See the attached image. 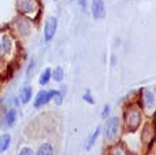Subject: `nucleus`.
<instances>
[{"mask_svg": "<svg viewBox=\"0 0 156 155\" xmlns=\"http://www.w3.org/2000/svg\"><path fill=\"white\" fill-rule=\"evenodd\" d=\"M144 111L137 103V99L127 102L123 107V117H122V131L125 133H134L141 128L144 122Z\"/></svg>", "mask_w": 156, "mask_h": 155, "instance_id": "f257e3e1", "label": "nucleus"}, {"mask_svg": "<svg viewBox=\"0 0 156 155\" xmlns=\"http://www.w3.org/2000/svg\"><path fill=\"white\" fill-rule=\"evenodd\" d=\"M16 37L8 30H0V60L8 63L16 54Z\"/></svg>", "mask_w": 156, "mask_h": 155, "instance_id": "f03ea898", "label": "nucleus"}, {"mask_svg": "<svg viewBox=\"0 0 156 155\" xmlns=\"http://www.w3.org/2000/svg\"><path fill=\"white\" fill-rule=\"evenodd\" d=\"M16 11L19 15L34 22L41 14V3L40 0H16Z\"/></svg>", "mask_w": 156, "mask_h": 155, "instance_id": "7ed1b4c3", "label": "nucleus"}, {"mask_svg": "<svg viewBox=\"0 0 156 155\" xmlns=\"http://www.w3.org/2000/svg\"><path fill=\"white\" fill-rule=\"evenodd\" d=\"M137 103L140 104V107L143 109L144 114L151 117L155 113V107H156V96L155 92L149 88H141L138 91V98H137Z\"/></svg>", "mask_w": 156, "mask_h": 155, "instance_id": "20e7f679", "label": "nucleus"}, {"mask_svg": "<svg viewBox=\"0 0 156 155\" xmlns=\"http://www.w3.org/2000/svg\"><path fill=\"white\" fill-rule=\"evenodd\" d=\"M122 133V122L119 117H111L107 118L104 125V137L105 142H108V144H115L118 143V139L121 137Z\"/></svg>", "mask_w": 156, "mask_h": 155, "instance_id": "39448f33", "label": "nucleus"}, {"mask_svg": "<svg viewBox=\"0 0 156 155\" xmlns=\"http://www.w3.org/2000/svg\"><path fill=\"white\" fill-rule=\"evenodd\" d=\"M32 25L33 21L29 18H25L22 15H18L15 19L12 21V23L8 26L10 32L12 33L14 36H21V37H26L32 33Z\"/></svg>", "mask_w": 156, "mask_h": 155, "instance_id": "423d86ee", "label": "nucleus"}, {"mask_svg": "<svg viewBox=\"0 0 156 155\" xmlns=\"http://www.w3.org/2000/svg\"><path fill=\"white\" fill-rule=\"evenodd\" d=\"M140 140H141V143H143V144H145V146L154 144V140H155V126H154V122L147 121V122L143 125V128H141Z\"/></svg>", "mask_w": 156, "mask_h": 155, "instance_id": "0eeeda50", "label": "nucleus"}, {"mask_svg": "<svg viewBox=\"0 0 156 155\" xmlns=\"http://www.w3.org/2000/svg\"><path fill=\"white\" fill-rule=\"evenodd\" d=\"M56 30H58V18L56 16H48L45 19V23H44V40L48 43V41L54 40L55 34H56Z\"/></svg>", "mask_w": 156, "mask_h": 155, "instance_id": "6e6552de", "label": "nucleus"}, {"mask_svg": "<svg viewBox=\"0 0 156 155\" xmlns=\"http://www.w3.org/2000/svg\"><path fill=\"white\" fill-rule=\"evenodd\" d=\"M52 96H54V89H51V91L40 89L37 92V95H36L34 100H33L34 109H43L44 106H47L52 100Z\"/></svg>", "mask_w": 156, "mask_h": 155, "instance_id": "1a4fd4ad", "label": "nucleus"}, {"mask_svg": "<svg viewBox=\"0 0 156 155\" xmlns=\"http://www.w3.org/2000/svg\"><path fill=\"white\" fill-rule=\"evenodd\" d=\"M90 11H92V16L96 21H100L105 16V5L103 0H92L90 3Z\"/></svg>", "mask_w": 156, "mask_h": 155, "instance_id": "9d476101", "label": "nucleus"}, {"mask_svg": "<svg viewBox=\"0 0 156 155\" xmlns=\"http://www.w3.org/2000/svg\"><path fill=\"white\" fill-rule=\"evenodd\" d=\"M16 118H18V113H16V110L12 109V107L8 109L7 111L4 113V115H3V126H4L5 129L12 128L16 122Z\"/></svg>", "mask_w": 156, "mask_h": 155, "instance_id": "9b49d317", "label": "nucleus"}, {"mask_svg": "<svg viewBox=\"0 0 156 155\" xmlns=\"http://www.w3.org/2000/svg\"><path fill=\"white\" fill-rule=\"evenodd\" d=\"M32 95H33V88L32 87H23L19 91V99H21L22 104H27L32 100Z\"/></svg>", "mask_w": 156, "mask_h": 155, "instance_id": "f8f14e48", "label": "nucleus"}, {"mask_svg": "<svg viewBox=\"0 0 156 155\" xmlns=\"http://www.w3.org/2000/svg\"><path fill=\"white\" fill-rule=\"evenodd\" d=\"M36 155H55V148L51 143L45 142L38 146V150L36 153Z\"/></svg>", "mask_w": 156, "mask_h": 155, "instance_id": "ddd939ff", "label": "nucleus"}, {"mask_svg": "<svg viewBox=\"0 0 156 155\" xmlns=\"http://www.w3.org/2000/svg\"><path fill=\"white\" fill-rule=\"evenodd\" d=\"M63 78H65V70L60 66H56L51 70V80H54L55 82H62Z\"/></svg>", "mask_w": 156, "mask_h": 155, "instance_id": "4468645a", "label": "nucleus"}, {"mask_svg": "<svg viewBox=\"0 0 156 155\" xmlns=\"http://www.w3.org/2000/svg\"><path fill=\"white\" fill-rule=\"evenodd\" d=\"M11 144V135L10 133H3L0 136V154H3L4 151L8 150Z\"/></svg>", "mask_w": 156, "mask_h": 155, "instance_id": "2eb2a0df", "label": "nucleus"}, {"mask_svg": "<svg viewBox=\"0 0 156 155\" xmlns=\"http://www.w3.org/2000/svg\"><path fill=\"white\" fill-rule=\"evenodd\" d=\"M49 81H51V69L47 67L41 71L40 77H38V84H40L41 87H45V85L49 84Z\"/></svg>", "mask_w": 156, "mask_h": 155, "instance_id": "dca6fc26", "label": "nucleus"}, {"mask_svg": "<svg viewBox=\"0 0 156 155\" xmlns=\"http://www.w3.org/2000/svg\"><path fill=\"white\" fill-rule=\"evenodd\" d=\"M100 132H101V126H97V128L94 129V132L92 133V136L89 137V140L86 142V146H85L86 150H90V148L96 144L97 139H99V136H100Z\"/></svg>", "mask_w": 156, "mask_h": 155, "instance_id": "f3484780", "label": "nucleus"}, {"mask_svg": "<svg viewBox=\"0 0 156 155\" xmlns=\"http://www.w3.org/2000/svg\"><path fill=\"white\" fill-rule=\"evenodd\" d=\"M126 150H125V147L122 144H111L110 148H108V153L107 155H126Z\"/></svg>", "mask_w": 156, "mask_h": 155, "instance_id": "a211bd4d", "label": "nucleus"}, {"mask_svg": "<svg viewBox=\"0 0 156 155\" xmlns=\"http://www.w3.org/2000/svg\"><path fill=\"white\" fill-rule=\"evenodd\" d=\"M63 98H65V91L63 89H54V96H52V99H54L55 104H58V106H60V104L63 103Z\"/></svg>", "mask_w": 156, "mask_h": 155, "instance_id": "6ab92c4d", "label": "nucleus"}, {"mask_svg": "<svg viewBox=\"0 0 156 155\" xmlns=\"http://www.w3.org/2000/svg\"><path fill=\"white\" fill-rule=\"evenodd\" d=\"M82 99L86 102V103L94 104V99H93V96L90 95V91H85V92H83V95H82Z\"/></svg>", "mask_w": 156, "mask_h": 155, "instance_id": "aec40b11", "label": "nucleus"}, {"mask_svg": "<svg viewBox=\"0 0 156 155\" xmlns=\"http://www.w3.org/2000/svg\"><path fill=\"white\" fill-rule=\"evenodd\" d=\"M18 155H36V154L30 147H22L21 150H19Z\"/></svg>", "mask_w": 156, "mask_h": 155, "instance_id": "412c9836", "label": "nucleus"}, {"mask_svg": "<svg viewBox=\"0 0 156 155\" xmlns=\"http://www.w3.org/2000/svg\"><path fill=\"white\" fill-rule=\"evenodd\" d=\"M110 111H111V107H110V104H105V106L103 107V111H101V118H108V115H110Z\"/></svg>", "mask_w": 156, "mask_h": 155, "instance_id": "4be33fe9", "label": "nucleus"}, {"mask_svg": "<svg viewBox=\"0 0 156 155\" xmlns=\"http://www.w3.org/2000/svg\"><path fill=\"white\" fill-rule=\"evenodd\" d=\"M33 69H34V60L32 59V62L29 63V69H27V76H30V73H33Z\"/></svg>", "mask_w": 156, "mask_h": 155, "instance_id": "5701e85b", "label": "nucleus"}, {"mask_svg": "<svg viewBox=\"0 0 156 155\" xmlns=\"http://www.w3.org/2000/svg\"><path fill=\"white\" fill-rule=\"evenodd\" d=\"M80 5L82 8H85L86 7V0H80Z\"/></svg>", "mask_w": 156, "mask_h": 155, "instance_id": "b1692460", "label": "nucleus"}, {"mask_svg": "<svg viewBox=\"0 0 156 155\" xmlns=\"http://www.w3.org/2000/svg\"><path fill=\"white\" fill-rule=\"evenodd\" d=\"M55 2H58V0H55Z\"/></svg>", "mask_w": 156, "mask_h": 155, "instance_id": "393cba45", "label": "nucleus"}]
</instances>
